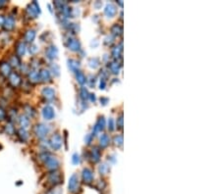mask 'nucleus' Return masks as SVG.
<instances>
[{
	"instance_id": "obj_16",
	"label": "nucleus",
	"mask_w": 221,
	"mask_h": 194,
	"mask_svg": "<svg viewBox=\"0 0 221 194\" xmlns=\"http://www.w3.org/2000/svg\"><path fill=\"white\" fill-rule=\"evenodd\" d=\"M15 51H16V56L18 57H23L26 54L27 51V46L26 43L24 41H18L16 43V47H15Z\"/></svg>"
},
{
	"instance_id": "obj_19",
	"label": "nucleus",
	"mask_w": 221,
	"mask_h": 194,
	"mask_svg": "<svg viewBox=\"0 0 221 194\" xmlns=\"http://www.w3.org/2000/svg\"><path fill=\"white\" fill-rule=\"evenodd\" d=\"M100 157H101V152H100V149L98 147H93L91 151V154H89V158H91V160L92 163H97L100 161Z\"/></svg>"
},
{
	"instance_id": "obj_5",
	"label": "nucleus",
	"mask_w": 221,
	"mask_h": 194,
	"mask_svg": "<svg viewBox=\"0 0 221 194\" xmlns=\"http://www.w3.org/2000/svg\"><path fill=\"white\" fill-rule=\"evenodd\" d=\"M62 137H61V135L59 134V133H53L51 135V137L49 139V146H50V148L53 149L54 151H57L61 148V146H62Z\"/></svg>"
},
{
	"instance_id": "obj_18",
	"label": "nucleus",
	"mask_w": 221,
	"mask_h": 194,
	"mask_svg": "<svg viewBox=\"0 0 221 194\" xmlns=\"http://www.w3.org/2000/svg\"><path fill=\"white\" fill-rule=\"evenodd\" d=\"M117 13V8L114 4L112 3H107L104 9V14L108 18H113Z\"/></svg>"
},
{
	"instance_id": "obj_15",
	"label": "nucleus",
	"mask_w": 221,
	"mask_h": 194,
	"mask_svg": "<svg viewBox=\"0 0 221 194\" xmlns=\"http://www.w3.org/2000/svg\"><path fill=\"white\" fill-rule=\"evenodd\" d=\"M12 73V67L7 61L0 62V75L3 76H9V75Z\"/></svg>"
},
{
	"instance_id": "obj_17",
	"label": "nucleus",
	"mask_w": 221,
	"mask_h": 194,
	"mask_svg": "<svg viewBox=\"0 0 221 194\" xmlns=\"http://www.w3.org/2000/svg\"><path fill=\"white\" fill-rule=\"evenodd\" d=\"M35 35H37V32L33 28H29L28 31L25 32L24 34V42L27 43H32L35 38Z\"/></svg>"
},
{
	"instance_id": "obj_23",
	"label": "nucleus",
	"mask_w": 221,
	"mask_h": 194,
	"mask_svg": "<svg viewBox=\"0 0 221 194\" xmlns=\"http://www.w3.org/2000/svg\"><path fill=\"white\" fill-rule=\"evenodd\" d=\"M110 143V138L108 136V134L106 133H102L101 136L99 137V146L101 148H106L107 146Z\"/></svg>"
},
{
	"instance_id": "obj_31",
	"label": "nucleus",
	"mask_w": 221,
	"mask_h": 194,
	"mask_svg": "<svg viewBox=\"0 0 221 194\" xmlns=\"http://www.w3.org/2000/svg\"><path fill=\"white\" fill-rule=\"evenodd\" d=\"M76 79H77V81L79 82L81 85L85 84L87 82V76L85 75V74H83V72H81L80 70L76 72Z\"/></svg>"
},
{
	"instance_id": "obj_14",
	"label": "nucleus",
	"mask_w": 221,
	"mask_h": 194,
	"mask_svg": "<svg viewBox=\"0 0 221 194\" xmlns=\"http://www.w3.org/2000/svg\"><path fill=\"white\" fill-rule=\"evenodd\" d=\"M82 179L86 184L92 183L93 180V172L88 168H85L82 172Z\"/></svg>"
},
{
	"instance_id": "obj_20",
	"label": "nucleus",
	"mask_w": 221,
	"mask_h": 194,
	"mask_svg": "<svg viewBox=\"0 0 221 194\" xmlns=\"http://www.w3.org/2000/svg\"><path fill=\"white\" fill-rule=\"evenodd\" d=\"M39 78H40V82H50L51 81V74L48 70L41 69L39 71Z\"/></svg>"
},
{
	"instance_id": "obj_39",
	"label": "nucleus",
	"mask_w": 221,
	"mask_h": 194,
	"mask_svg": "<svg viewBox=\"0 0 221 194\" xmlns=\"http://www.w3.org/2000/svg\"><path fill=\"white\" fill-rule=\"evenodd\" d=\"M81 162V158H80V155L78 154V153H74L73 156H72V163L74 165H79Z\"/></svg>"
},
{
	"instance_id": "obj_47",
	"label": "nucleus",
	"mask_w": 221,
	"mask_h": 194,
	"mask_svg": "<svg viewBox=\"0 0 221 194\" xmlns=\"http://www.w3.org/2000/svg\"><path fill=\"white\" fill-rule=\"evenodd\" d=\"M108 98H105V97H101L100 98V103L102 104V105H106L107 103H108Z\"/></svg>"
},
{
	"instance_id": "obj_1",
	"label": "nucleus",
	"mask_w": 221,
	"mask_h": 194,
	"mask_svg": "<svg viewBox=\"0 0 221 194\" xmlns=\"http://www.w3.org/2000/svg\"><path fill=\"white\" fill-rule=\"evenodd\" d=\"M39 160L43 163L44 167L46 170H48L49 172H54L57 170L58 168L60 167V162L57 159V157L51 155L49 152H43L39 154Z\"/></svg>"
},
{
	"instance_id": "obj_34",
	"label": "nucleus",
	"mask_w": 221,
	"mask_h": 194,
	"mask_svg": "<svg viewBox=\"0 0 221 194\" xmlns=\"http://www.w3.org/2000/svg\"><path fill=\"white\" fill-rule=\"evenodd\" d=\"M113 142L117 147H121L123 145V135L122 134H117L113 138Z\"/></svg>"
},
{
	"instance_id": "obj_22",
	"label": "nucleus",
	"mask_w": 221,
	"mask_h": 194,
	"mask_svg": "<svg viewBox=\"0 0 221 194\" xmlns=\"http://www.w3.org/2000/svg\"><path fill=\"white\" fill-rule=\"evenodd\" d=\"M17 135H18V138H19L22 142H26L29 138V134L27 129L25 128H20L19 131H17Z\"/></svg>"
},
{
	"instance_id": "obj_36",
	"label": "nucleus",
	"mask_w": 221,
	"mask_h": 194,
	"mask_svg": "<svg viewBox=\"0 0 221 194\" xmlns=\"http://www.w3.org/2000/svg\"><path fill=\"white\" fill-rule=\"evenodd\" d=\"M88 95H89V93L88 91V89L85 87V86H82L80 88V96L83 100H87L88 99Z\"/></svg>"
},
{
	"instance_id": "obj_4",
	"label": "nucleus",
	"mask_w": 221,
	"mask_h": 194,
	"mask_svg": "<svg viewBox=\"0 0 221 194\" xmlns=\"http://www.w3.org/2000/svg\"><path fill=\"white\" fill-rule=\"evenodd\" d=\"M26 13L31 19H37L38 14H40V7L37 1H34L31 4H29L26 9Z\"/></svg>"
},
{
	"instance_id": "obj_28",
	"label": "nucleus",
	"mask_w": 221,
	"mask_h": 194,
	"mask_svg": "<svg viewBox=\"0 0 221 194\" xmlns=\"http://www.w3.org/2000/svg\"><path fill=\"white\" fill-rule=\"evenodd\" d=\"M108 68L110 69V72L114 75H117L121 69V64H119L118 61H114L108 64Z\"/></svg>"
},
{
	"instance_id": "obj_10",
	"label": "nucleus",
	"mask_w": 221,
	"mask_h": 194,
	"mask_svg": "<svg viewBox=\"0 0 221 194\" xmlns=\"http://www.w3.org/2000/svg\"><path fill=\"white\" fill-rule=\"evenodd\" d=\"M28 80L29 82L34 84H37L40 82V78H39V71L38 69H31L28 72Z\"/></svg>"
},
{
	"instance_id": "obj_25",
	"label": "nucleus",
	"mask_w": 221,
	"mask_h": 194,
	"mask_svg": "<svg viewBox=\"0 0 221 194\" xmlns=\"http://www.w3.org/2000/svg\"><path fill=\"white\" fill-rule=\"evenodd\" d=\"M122 42H120L119 46H115L114 48L112 49V56L114 57L115 60H118V59H121L122 58Z\"/></svg>"
},
{
	"instance_id": "obj_32",
	"label": "nucleus",
	"mask_w": 221,
	"mask_h": 194,
	"mask_svg": "<svg viewBox=\"0 0 221 194\" xmlns=\"http://www.w3.org/2000/svg\"><path fill=\"white\" fill-rule=\"evenodd\" d=\"M49 68H50L49 72H51L50 74H52L54 76H58L60 75V68H59V66L56 63H51L49 65Z\"/></svg>"
},
{
	"instance_id": "obj_8",
	"label": "nucleus",
	"mask_w": 221,
	"mask_h": 194,
	"mask_svg": "<svg viewBox=\"0 0 221 194\" xmlns=\"http://www.w3.org/2000/svg\"><path fill=\"white\" fill-rule=\"evenodd\" d=\"M79 176H78L77 174H74L69 179V184H68V189H69V192L71 193H76L79 189Z\"/></svg>"
},
{
	"instance_id": "obj_53",
	"label": "nucleus",
	"mask_w": 221,
	"mask_h": 194,
	"mask_svg": "<svg viewBox=\"0 0 221 194\" xmlns=\"http://www.w3.org/2000/svg\"><path fill=\"white\" fill-rule=\"evenodd\" d=\"M1 148H2V146H1V145H0V149H1Z\"/></svg>"
},
{
	"instance_id": "obj_30",
	"label": "nucleus",
	"mask_w": 221,
	"mask_h": 194,
	"mask_svg": "<svg viewBox=\"0 0 221 194\" xmlns=\"http://www.w3.org/2000/svg\"><path fill=\"white\" fill-rule=\"evenodd\" d=\"M4 131L7 133L8 135H14L15 132H16V129H15V127L13 125V123H7L6 125L4 126Z\"/></svg>"
},
{
	"instance_id": "obj_6",
	"label": "nucleus",
	"mask_w": 221,
	"mask_h": 194,
	"mask_svg": "<svg viewBox=\"0 0 221 194\" xmlns=\"http://www.w3.org/2000/svg\"><path fill=\"white\" fill-rule=\"evenodd\" d=\"M65 45L67 46L68 49L72 50V51H80L81 50L80 41L75 37H70V35L67 37V39L65 40Z\"/></svg>"
},
{
	"instance_id": "obj_49",
	"label": "nucleus",
	"mask_w": 221,
	"mask_h": 194,
	"mask_svg": "<svg viewBox=\"0 0 221 194\" xmlns=\"http://www.w3.org/2000/svg\"><path fill=\"white\" fill-rule=\"evenodd\" d=\"M93 5H94V7H95V8L98 9L99 7H101V5H102V3H101L100 1H98V2H95Z\"/></svg>"
},
{
	"instance_id": "obj_29",
	"label": "nucleus",
	"mask_w": 221,
	"mask_h": 194,
	"mask_svg": "<svg viewBox=\"0 0 221 194\" xmlns=\"http://www.w3.org/2000/svg\"><path fill=\"white\" fill-rule=\"evenodd\" d=\"M8 63L10 64V66L12 68H19L20 65L22 64L21 61H20V58L18 56H16V55H12L10 57V60H9Z\"/></svg>"
},
{
	"instance_id": "obj_51",
	"label": "nucleus",
	"mask_w": 221,
	"mask_h": 194,
	"mask_svg": "<svg viewBox=\"0 0 221 194\" xmlns=\"http://www.w3.org/2000/svg\"><path fill=\"white\" fill-rule=\"evenodd\" d=\"M5 5H7V1H0V8H2Z\"/></svg>"
},
{
	"instance_id": "obj_44",
	"label": "nucleus",
	"mask_w": 221,
	"mask_h": 194,
	"mask_svg": "<svg viewBox=\"0 0 221 194\" xmlns=\"http://www.w3.org/2000/svg\"><path fill=\"white\" fill-rule=\"evenodd\" d=\"M47 194H62V190L59 187H53V189H51Z\"/></svg>"
},
{
	"instance_id": "obj_26",
	"label": "nucleus",
	"mask_w": 221,
	"mask_h": 194,
	"mask_svg": "<svg viewBox=\"0 0 221 194\" xmlns=\"http://www.w3.org/2000/svg\"><path fill=\"white\" fill-rule=\"evenodd\" d=\"M111 32L115 37H120L123 34V27L119 24H114L111 28Z\"/></svg>"
},
{
	"instance_id": "obj_9",
	"label": "nucleus",
	"mask_w": 221,
	"mask_h": 194,
	"mask_svg": "<svg viewBox=\"0 0 221 194\" xmlns=\"http://www.w3.org/2000/svg\"><path fill=\"white\" fill-rule=\"evenodd\" d=\"M8 82L12 87H18L22 84V78L17 72H12L8 76Z\"/></svg>"
},
{
	"instance_id": "obj_33",
	"label": "nucleus",
	"mask_w": 221,
	"mask_h": 194,
	"mask_svg": "<svg viewBox=\"0 0 221 194\" xmlns=\"http://www.w3.org/2000/svg\"><path fill=\"white\" fill-rule=\"evenodd\" d=\"M88 66L92 69H97L100 66V61L98 58H91L88 59Z\"/></svg>"
},
{
	"instance_id": "obj_37",
	"label": "nucleus",
	"mask_w": 221,
	"mask_h": 194,
	"mask_svg": "<svg viewBox=\"0 0 221 194\" xmlns=\"http://www.w3.org/2000/svg\"><path fill=\"white\" fill-rule=\"evenodd\" d=\"M29 52L31 55H35L38 52V46L35 44H31L29 47Z\"/></svg>"
},
{
	"instance_id": "obj_46",
	"label": "nucleus",
	"mask_w": 221,
	"mask_h": 194,
	"mask_svg": "<svg viewBox=\"0 0 221 194\" xmlns=\"http://www.w3.org/2000/svg\"><path fill=\"white\" fill-rule=\"evenodd\" d=\"M105 86H106V80H105V79H101V80H100L99 88H100V89H104Z\"/></svg>"
},
{
	"instance_id": "obj_7",
	"label": "nucleus",
	"mask_w": 221,
	"mask_h": 194,
	"mask_svg": "<svg viewBox=\"0 0 221 194\" xmlns=\"http://www.w3.org/2000/svg\"><path fill=\"white\" fill-rule=\"evenodd\" d=\"M16 26V19L13 15H8L4 18L3 28L6 32H12Z\"/></svg>"
},
{
	"instance_id": "obj_50",
	"label": "nucleus",
	"mask_w": 221,
	"mask_h": 194,
	"mask_svg": "<svg viewBox=\"0 0 221 194\" xmlns=\"http://www.w3.org/2000/svg\"><path fill=\"white\" fill-rule=\"evenodd\" d=\"M3 23H4V17L0 15V28L3 27Z\"/></svg>"
},
{
	"instance_id": "obj_38",
	"label": "nucleus",
	"mask_w": 221,
	"mask_h": 194,
	"mask_svg": "<svg viewBox=\"0 0 221 194\" xmlns=\"http://www.w3.org/2000/svg\"><path fill=\"white\" fill-rule=\"evenodd\" d=\"M6 118H7V113H6L5 109L2 107V106H0V123L5 121Z\"/></svg>"
},
{
	"instance_id": "obj_45",
	"label": "nucleus",
	"mask_w": 221,
	"mask_h": 194,
	"mask_svg": "<svg viewBox=\"0 0 221 194\" xmlns=\"http://www.w3.org/2000/svg\"><path fill=\"white\" fill-rule=\"evenodd\" d=\"M87 81L88 82L89 86H91V87H93L94 84H95V76H93V75H92L91 76H89V80L87 79Z\"/></svg>"
},
{
	"instance_id": "obj_27",
	"label": "nucleus",
	"mask_w": 221,
	"mask_h": 194,
	"mask_svg": "<svg viewBox=\"0 0 221 194\" xmlns=\"http://www.w3.org/2000/svg\"><path fill=\"white\" fill-rule=\"evenodd\" d=\"M68 67L71 71H72V72L76 73L77 71H79L80 62L77 61V60H74V59H69L68 60Z\"/></svg>"
},
{
	"instance_id": "obj_41",
	"label": "nucleus",
	"mask_w": 221,
	"mask_h": 194,
	"mask_svg": "<svg viewBox=\"0 0 221 194\" xmlns=\"http://www.w3.org/2000/svg\"><path fill=\"white\" fill-rule=\"evenodd\" d=\"M117 128L119 129L123 128V115L122 114L117 118Z\"/></svg>"
},
{
	"instance_id": "obj_24",
	"label": "nucleus",
	"mask_w": 221,
	"mask_h": 194,
	"mask_svg": "<svg viewBox=\"0 0 221 194\" xmlns=\"http://www.w3.org/2000/svg\"><path fill=\"white\" fill-rule=\"evenodd\" d=\"M24 111H25V116H27L29 119H33V118L35 116V110L33 106L26 104L24 106Z\"/></svg>"
},
{
	"instance_id": "obj_48",
	"label": "nucleus",
	"mask_w": 221,
	"mask_h": 194,
	"mask_svg": "<svg viewBox=\"0 0 221 194\" xmlns=\"http://www.w3.org/2000/svg\"><path fill=\"white\" fill-rule=\"evenodd\" d=\"M88 98L91 99L92 102H95V100H97V97H95V94H94V93H89Z\"/></svg>"
},
{
	"instance_id": "obj_52",
	"label": "nucleus",
	"mask_w": 221,
	"mask_h": 194,
	"mask_svg": "<svg viewBox=\"0 0 221 194\" xmlns=\"http://www.w3.org/2000/svg\"><path fill=\"white\" fill-rule=\"evenodd\" d=\"M117 2H118V4H119V5L121 6V7H123V2H122V1H117Z\"/></svg>"
},
{
	"instance_id": "obj_3",
	"label": "nucleus",
	"mask_w": 221,
	"mask_h": 194,
	"mask_svg": "<svg viewBox=\"0 0 221 194\" xmlns=\"http://www.w3.org/2000/svg\"><path fill=\"white\" fill-rule=\"evenodd\" d=\"M47 183H49L52 187H56L57 185L63 183V176L57 170L51 172L47 175Z\"/></svg>"
},
{
	"instance_id": "obj_13",
	"label": "nucleus",
	"mask_w": 221,
	"mask_h": 194,
	"mask_svg": "<svg viewBox=\"0 0 221 194\" xmlns=\"http://www.w3.org/2000/svg\"><path fill=\"white\" fill-rule=\"evenodd\" d=\"M45 56L49 60H54L58 57V49L54 44H51L46 47L45 49Z\"/></svg>"
},
{
	"instance_id": "obj_21",
	"label": "nucleus",
	"mask_w": 221,
	"mask_h": 194,
	"mask_svg": "<svg viewBox=\"0 0 221 194\" xmlns=\"http://www.w3.org/2000/svg\"><path fill=\"white\" fill-rule=\"evenodd\" d=\"M18 123H19V125L21 127V128H25L27 129L29 127V123H31V121H29V119L25 116V115H21L18 117Z\"/></svg>"
},
{
	"instance_id": "obj_35",
	"label": "nucleus",
	"mask_w": 221,
	"mask_h": 194,
	"mask_svg": "<svg viewBox=\"0 0 221 194\" xmlns=\"http://www.w3.org/2000/svg\"><path fill=\"white\" fill-rule=\"evenodd\" d=\"M109 170H110V169H109V166H108V165H107L106 163L101 164L100 166H99V168H98L99 174L102 175H106L107 173H108Z\"/></svg>"
},
{
	"instance_id": "obj_43",
	"label": "nucleus",
	"mask_w": 221,
	"mask_h": 194,
	"mask_svg": "<svg viewBox=\"0 0 221 194\" xmlns=\"http://www.w3.org/2000/svg\"><path fill=\"white\" fill-rule=\"evenodd\" d=\"M92 139H93V136H92V134H87L86 137H85V143L87 145H89L92 142Z\"/></svg>"
},
{
	"instance_id": "obj_42",
	"label": "nucleus",
	"mask_w": 221,
	"mask_h": 194,
	"mask_svg": "<svg viewBox=\"0 0 221 194\" xmlns=\"http://www.w3.org/2000/svg\"><path fill=\"white\" fill-rule=\"evenodd\" d=\"M108 129H109V131H113L115 129L114 120H113L112 118H109V120H108Z\"/></svg>"
},
{
	"instance_id": "obj_12",
	"label": "nucleus",
	"mask_w": 221,
	"mask_h": 194,
	"mask_svg": "<svg viewBox=\"0 0 221 194\" xmlns=\"http://www.w3.org/2000/svg\"><path fill=\"white\" fill-rule=\"evenodd\" d=\"M41 95L46 100H53L55 98V95H56V91L54 88L52 87H49V86H46V87H43V89H41Z\"/></svg>"
},
{
	"instance_id": "obj_2",
	"label": "nucleus",
	"mask_w": 221,
	"mask_h": 194,
	"mask_svg": "<svg viewBox=\"0 0 221 194\" xmlns=\"http://www.w3.org/2000/svg\"><path fill=\"white\" fill-rule=\"evenodd\" d=\"M49 127L47 125L43 123H38L34 126V133L38 139H43L46 137V135L48 134Z\"/></svg>"
},
{
	"instance_id": "obj_11",
	"label": "nucleus",
	"mask_w": 221,
	"mask_h": 194,
	"mask_svg": "<svg viewBox=\"0 0 221 194\" xmlns=\"http://www.w3.org/2000/svg\"><path fill=\"white\" fill-rule=\"evenodd\" d=\"M43 116L44 118V120L46 121H51L54 119L55 117V111L54 108L50 105H46L43 109Z\"/></svg>"
},
{
	"instance_id": "obj_40",
	"label": "nucleus",
	"mask_w": 221,
	"mask_h": 194,
	"mask_svg": "<svg viewBox=\"0 0 221 194\" xmlns=\"http://www.w3.org/2000/svg\"><path fill=\"white\" fill-rule=\"evenodd\" d=\"M113 42H114V37L112 35H107V37L104 38V44L105 45H112Z\"/></svg>"
}]
</instances>
